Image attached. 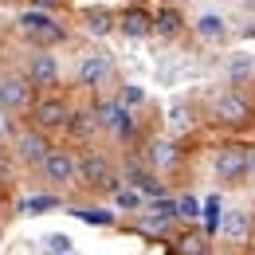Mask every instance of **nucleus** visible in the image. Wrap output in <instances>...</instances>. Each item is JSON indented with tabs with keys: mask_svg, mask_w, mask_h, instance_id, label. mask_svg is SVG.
I'll use <instances>...</instances> for the list:
<instances>
[{
	"mask_svg": "<svg viewBox=\"0 0 255 255\" xmlns=\"http://www.w3.org/2000/svg\"><path fill=\"white\" fill-rule=\"evenodd\" d=\"M79 185H87L95 196H114L126 181H122V173L114 169V161L106 157V153L87 149V153L79 157Z\"/></svg>",
	"mask_w": 255,
	"mask_h": 255,
	"instance_id": "1",
	"label": "nucleus"
},
{
	"mask_svg": "<svg viewBox=\"0 0 255 255\" xmlns=\"http://www.w3.org/2000/svg\"><path fill=\"white\" fill-rule=\"evenodd\" d=\"M35 173H39V181H43V185H47L51 192H67V189H75V185H79V153L51 145V153L43 157V165H39Z\"/></svg>",
	"mask_w": 255,
	"mask_h": 255,
	"instance_id": "2",
	"label": "nucleus"
},
{
	"mask_svg": "<svg viewBox=\"0 0 255 255\" xmlns=\"http://www.w3.org/2000/svg\"><path fill=\"white\" fill-rule=\"evenodd\" d=\"M91 110H95L98 129H102L106 137H118V141H129V137H133L137 118H133V110H129L122 98H98Z\"/></svg>",
	"mask_w": 255,
	"mask_h": 255,
	"instance_id": "3",
	"label": "nucleus"
},
{
	"mask_svg": "<svg viewBox=\"0 0 255 255\" xmlns=\"http://www.w3.org/2000/svg\"><path fill=\"white\" fill-rule=\"evenodd\" d=\"M32 102H35V87L28 75H20V71L0 75V110L8 118H28Z\"/></svg>",
	"mask_w": 255,
	"mask_h": 255,
	"instance_id": "4",
	"label": "nucleus"
},
{
	"mask_svg": "<svg viewBox=\"0 0 255 255\" xmlns=\"http://www.w3.org/2000/svg\"><path fill=\"white\" fill-rule=\"evenodd\" d=\"M16 24H20V32L28 35L35 47H55V43H63V39H67V28L51 20V12H47V8L20 12V20H16Z\"/></svg>",
	"mask_w": 255,
	"mask_h": 255,
	"instance_id": "5",
	"label": "nucleus"
},
{
	"mask_svg": "<svg viewBox=\"0 0 255 255\" xmlns=\"http://www.w3.org/2000/svg\"><path fill=\"white\" fill-rule=\"evenodd\" d=\"M212 118L228 129H244L255 122V102L244 91H224L216 102H212Z\"/></svg>",
	"mask_w": 255,
	"mask_h": 255,
	"instance_id": "6",
	"label": "nucleus"
},
{
	"mask_svg": "<svg viewBox=\"0 0 255 255\" xmlns=\"http://www.w3.org/2000/svg\"><path fill=\"white\" fill-rule=\"evenodd\" d=\"M216 181H220L224 189L248 185V145L228 141V145L216 149Z\"/></svg>",
	"mask_w": 255,
	"mask_h": 255,
	"instance_id": "7",
	"label": "nucleus"
},
{
	"mask_svg": "<svg viewBox=\"0 0 255 255\" xmlns=\"http://www.w3.org/2000/svg\"><path fill=\"white\" fill-rule=\"evenodd\" d=\"M110 79H114V63H110L106 51H87V55H79V63H75V83H79L83 91H102Z\"/></svg>",
	"mask_w": 255,
	"mask_h": 255,
	"instance_id": "8",
	"label": "nucleus"
},
{
	"mask_svg": "<svg viewBox=\"0 0 255 255\" xmlns=\"http://www.w3.org/2000/svg\"><path fill=\"white\" fill-rule=\"evenodd\" d=\"M12 153H16L20 165L39 169L43 157L51 153V137H47L43 129H35V126H24V129H16V137H12Z\"/></svg>",
	"mask_w": 255,
	"mask_h": 255,
	"instance_id": "9",
	"label": "nucleus"
},
{
	"mask_svg": "<svg viewBox=\"0 0 255 255\" xmlns=\"http://www.w3.org/2000/svg\"><path fill=\"white\" fill-rule=\"evenodd\" d=\"M67 118H71V102L59 95H47V98H35L32 110H28V122L35 129H43V133H51V129H63Z\"/></svg>",
	"mask_w": 255,
	"mask_h": 255,
	"instance_id": "10",
	"label": "nucleus"
},
{
	"mask_svg": "<svg viewBox=\"0 0 255 255\" xmlns=\"http://www.w3.org/2000/svg\"><path fill=\"white\" fill-rule=\"evenodd\" d=\"M24 75L32 79V87H59V79H63V67H59V55L51 51V47H35L32 55H28V63H24Z\"/></svg>",
	"mask_w": 255,
	"mask_h": 255,
	"instance_id": "11",
	"label": "nucleus"
},
{
	"mask_svg": "<svg viewBox=\"0 0 255 255\" xmlns=\"http://www.w3.org/2000/svg\"><path fill=\"white\" fill-rule=\"evenodd\" d=\"M252 232H255V208H228L220 216V228H216V236L228 248H244L252 240Z\"/></svg>",
	"mask_w": 255,
	"mask_h": 255,
	"instance_id": "12",
	"label": "nucleus"
},
{
	"mask_svg": "<svg viewBox=\"0 0 255 255\" xmlns=\"http://www.w3.org/2000/svg\"><path fill=\"white\" fill-rule=\"evenodd\" d=\"M122 181L126 185H133L137 192H145V200H157V196H165V185H161V177L145 165L141 157H129L126 169H122Z\"/></svg>",
	"mask_w": 255,
	"mask_h": 255,
	"instance_id": "13",
	"label": "nucleus"
},
{
	"mask_svg": "<svg viewBox=\"0 0 255 255\" xmlns=\"http://www.w3.org/2000/svg\"><path fill=\"white\" fill-rule=\"evenodd\" d=\"M192 32H196V39H200V43L220 47V43H228L232 28H228V20H224L220 12H200V16L192 20Z\"/></svg>",
	"mask_w": 255,
	"mask_h": 255,
	"instance_id": "14",
	"label": "nucleus"
},
{
	"mask_svg": "<svg viewBox=\"0 0 255 255\" xmlns=\"http://www.w3.org/2000/svg\"><path fill=\"white\" fill-rule=\"evenodd\" d=\"M145 161L153 165V173H169V169H177V161H181L177 137H153V141L145 145Z\"/></svg>",
	"mask_w": 255,
	"mask_h": 255,
	"instance_id": "15",
	"label": "nucleus"
},
{
	"mask_svg": "<svg viewBox=\"0 0 255 255\" xmlns=\"http://www.w3.org/2000/svg\"><path fill=\"white\" fill-rule=\"evenodd\" d=\"M118 32L129 39H145V35H153V16L145 8H126V12H118Z\"/></svg>",
	"mask_w": 255,
	"mask_h": 255,
	"instance_id": "16",
	"label": "nucleus"
},
{
	"mask_svg": "<svg viewBox=\"0 0 255 255\" xmlns=\"http://www.w3.org/2000/svg\"><path fill=\"white\" fill-rule=\"evenodd\" d=\"M165 129H169V137H185L196 129V110H192L189 102H173L169 110H165Z\"/></svg>",
	"mask_w": 255,
	"mask_h": 255,
	"instance_id": "17",
	"label": "nucleus"
},
{
	"mask_svg": "<svg viewBox=\"0 0 255 255\" xmlns=\"http://www.w3.org/2000/svg\"><path fill=\"white\" fill-rule=\"evenodd\" d=\"M63 129L71 133V137H75V141H83V145H91L98 133H102V129H98L95 110H79V114L71 110V118H67V126H63Z\"/></svg>",
	"mask_w": 255,
	"mask_h": 255,
	"instance_id": "18",
	"label": "nucleus"
},
{
	"mask_svg": "<svg viewBox=\"0 0 255 255\" xmlns=\"http://www.w3.org/2000/svg\"><path fill=\"white\" fill-rule=\"evenodd\" d=\"M83 24H87L91 35H106V32L118 28V16H114L110 8H87V12H83Z\"/></svg>",
	"mask_w": 255,
	"mask_h": 255,
	"instance_id": "19",
	"label": "nucleus"
},
{
	"mask_svg": "<svg viewBox=\"0 0 255 255\" xmlns=\"http://www.w3.org/2000/svg\"><path fill=\"white\" fill-rule=\"evenodd\" d=\"M153 32L165 35V39H177V35L185 32V16L177 8H161L157 16H153Z\"/></svg>",
	"mask_w": 255,
	"mask_h": 255,
	"instance_id": "20",
	"label": "nucleus"
},
{
	"mask_svg": "<svg viewBox=\"0 0 255 255\" xmlns=\"http://www.w3.org/2000/svg\"><path fill=\"white\" fill-rule=\"evenodd\" d=\"M220 216H224V208H220V192H208V200H200V220H204V232H208V236H216V228H220Z\"/></svg>",
	"mask_w": 255,
	"mask_h": 255,
	"instance_id": "21",
	"label": "nucleus"
},
{
	"mask_svg": "<svg viewBox=\"0 0 255 255\" xmlns=\"http://www.w3.org/2000/svg\"><path fill=\"white\" fill-rule=\"evenodd\" d=\"M114 208H122V212H137V208H145V192H137L133 185H122V189L114 192Z\"/></svg>",
	"mask_w": 255,
	"mask_h": 255,
	"instance_id": "22",
	"label": "nucleus"
},
{
	"mask_svg": "<svg viewBox=\"0 0 255 255\" xmlns=\"http://www.w3.org/2000/svg\"><path fill=\"white\" fill-rule=\"evenodd\" d=\"M63 204V192H43V196H32V200H24L20 204V212H28V216H39V212H47V208H59Z\"/></svg>",
	"mask_w": 255,
	"mask_h": 255,
	"instance_id": "23",
	"label": "nucleus"
},
{
	"mask_svg": "<svg viewBox=\"0 0 255 255\" xmlns=\"http://www.w3.org/2000/svg\"><path fill=\"white\" fill-rule=\"evenodd\" d=\"M71 216L95 224V228H110V224H114V212H106V208H71Z\"/></svg>",
	"mask_w": 255,
	"mask_h": 255,
	"instance_id": "24",
	"label": "nucleus"
},
{
	"mask_svg": "<svg viewBox=\"0 0 255 255\" xmlns=\"http://www.w3.org/2000/svg\"><path fill=\"white\" fill-rule=\"evenodd\" d=\"M228 75H232V79H248V75H255V59H252V55H236V59H228Z\"/></svg>",
	"mask_w": 255,
	"mask_h": 255,
	"instance_id": "25",
	"label": "nucleus"
},
{
	"mask_svg": "<svg viewBox=\"0 0 255 255\" xmlns=\"http://www.w3.org/2000/svg\"><path fill=\"white\" fill-rule=\"evenodd\" d=\"M118 98H122V102L129 106V110H133V106H141V102H145V87H137V83H122Z\"/></svg>",
	"mask_w": 255,
	"mask_h": 255,
	"instance_id": "26",
	"label": "nucleus"
},
{
	"mask_svg": "<svg viewBox=\"0 0 255 255\" xmlns=\"http://www.w3.org/2000/svg\"><path fill=\"white\" fill-rule=\"evenodd\" d=\"M177 212H181V220H196L200 216V200L196 196H177Z\"/></svg>",
	"mask_w": 255,
	"mask_h": 255,
	"instance_id": "27",
	"label": "nucleus"
},
{
	"mask_svg": "<svg viewBox=\"0 0 255 255\" xmlns=\"http://www.w3.org/2000/svg\"><path fill=\"white\" fill-rule=\"evenodd\" d=\"M47 252L67 255V252H71V240H67V236H47Z\"/></svg>",
	"mask_w": 255,
	"mask_h": 255,
	"instance_id": "28",
	"label": "nucleus"
},
{
	"mask_svg": "<svg viewBox=\"0 0 255 255\" xmlns=\"http://www.w3.org/2000/svg\"><path fill=\"white\" fill-rule=\"evenodd\" d=\"M248 185H255V145H248Z\"/></svg>",
	"mask_w": 255,
	"mask_h": 255,
	"instance_id": "29",
	"label": "nucleus"
},
{
	"mask_svg": "<svg viewBox=\"0 0 255 255\" xmlns=\"http://www.w3.org/2000/svg\"><path fill=\"white\" fill-rule=\"evenodd\" d=\"M32 4H35V8H47V12H51V8H63L67 0H32Z\"/></svg>",
	"mask_w": 255,
	"mask_h": 255,
	"instance_id": "30",
	"label": "nucleus"
}]
</instances>
